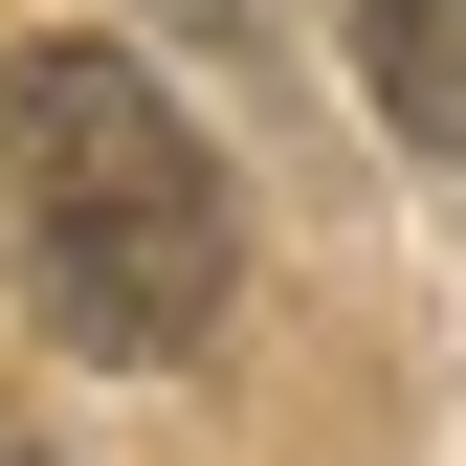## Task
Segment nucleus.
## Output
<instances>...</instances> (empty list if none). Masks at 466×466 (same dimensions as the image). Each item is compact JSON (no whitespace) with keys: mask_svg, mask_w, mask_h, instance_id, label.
Returning <instances> with one entry per match:
<instances>
[{"mask_svg":"<svg viewBox=\"0 0 466 466\" xmlns=\"http://www.w3.org/2000/svg\"><path fill=\"white\" fill-rule=\"evenodd\" d=\"M0 200H23V289L89 333V356H200L222 333V267H245V222H222V156L178 134V89L134 67V45H23L0 67Z\"/></svg>","mask_w":466,"mask_h":466,"instance_id":"1","label":"nucleus"},{"mask_svg":"<svg viewBox=\"0 0 466 466\" xmlns=\"http://www.w3.org/2000/svg\"><path fill=\"white\" fill-rule=\"evenodd\" d=\"M356 67L422 156H466V0H356Z\"/></svg>","mask_w":466,"mask_h":466,"instance_id":"2","label":"nucleus"},{"mask_svg":"<svg viewBox=\"0 0 466 466\" xmlns=\"http://www.w3.org/2000/svg\"><path fill=\"white\" fill-rule=\"evenodd\" d=\"M156 23H200V45H245V23H267V0H156Z\"/></svg>","mask_w":466,"mask_h":466,"instance_id":"3","label":"nucleus"}]
</instances>
